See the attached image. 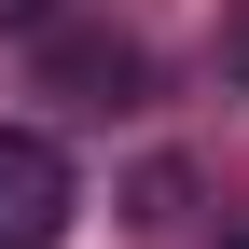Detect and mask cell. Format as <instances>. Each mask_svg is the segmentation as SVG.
Segmentation results:
<instances>
[{
  "label": "cell",
  "instance_id": "1",
  "mask_svg": "<svg viewBox=\"0 0 249 249\" xmlns=\"http://www.w3.org/2000/svg\"><path fill=\"white\" fill-rule=\"evenodd\" d=\"M70 208H83L70 152H55L42 124H0V249H55V235H70Z\"/></svg>",
  "mask_w": 249,
  "mask_h": 249
},
{
  "label": "cell",
  "instance_id": "2",
  "mask_svg": "<svg viewBox=\"0 0 249 249\" xmlns=\"http://www.w3.org/2000/svg\"><path fill=\"white\" fill-rule=\"evenodd\" d=\"M42 14H55V0H0V28H42Z\"/></svg>",
  "mask_w": 249,
  "mask_h": 249
},
{
  "label": "cell",
  "instance_id": "3",
  "mask_svg": "<svg viewBox=\"0 0 249 249\" xmlns=\"http://www.w3.org/2000/svg\"><path fill=\"white\" fill-rule=\"evenodd\" d=\"M235 70H249V14H235Z\"/></svg>",
  "mask_w": 249,
  "mask_h": 249
},
{
  "label": "cell",
  "instance_id": "4",
  "mask_svg": "<svg viewBox=\"0 0 249 249\" xmlns=\"http://www.w3.org/2000/svg\"><path fill=\"white\" fill-rule=\"evenodd\" d=\"M222 249H249V222H235V235H222Z\"/></svg>",
  "mask_w": 249,
  "mask_h": 249
}]
</instances>
